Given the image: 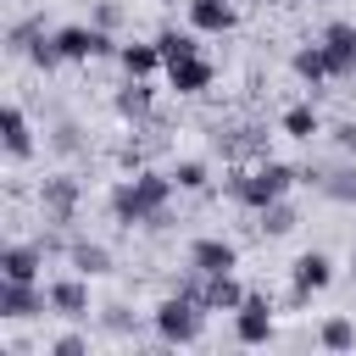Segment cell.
Wrapping results in <instances>:
<instances>
[{"mask_svg":"<svg viewBox=\"0 0 356 356\" xmlns=\"http://www.w3.org/2000/svg\"><path fill=\"white\" fill-rule=\"evenodd\" d=\"M128 323H134V317H128V312H122V306H111V312H106V328H117V334H122V328H128Z\"/></svg>","mask_w":356,"mask_h":356,"instance_id":"cell-28","label":"cell"},{"mask_svg":"<svg viewBox=\"0 0 356 356\" xmlns=\"http://www.w3.org/2000/svg\"><path fill=\"white\" fill-rule=\"evenodd\" d=\"M323 345H328V350H350V345H356V328H350L345 317H334V323H323Z\"/></svg>","mask_w":356,"mask_h":356,"instance_id":"cell-24","label":"cell"},{"mask_svg":"<svg viewBox=\"0 0 356 356\" xmlns=\"http://www.w3.org/2000/svg\"><path fill=\"white\" fill-rule=\"evenodd\" d=\"M167 83L178 95H200V89H211V61L206 56H184V61L167 67Z\"/></svg>","mask_w":356,"mask_h":356,"instance_id":"cell-8","label":"cell"},{"mask_svg":"<svg viewBox=\"0 0 356 356\" xmlns=\"http://www.w3.org/2000/svg\"><path fill=\"white\" fill-rule=\"evenodd\" d=\"M50 306H56L61 317H83V312H89V289H83V278H61V284H50Z\"/></svg>","mask_w":356,"mask_h":356,"instance_id":"cell-13","label":"cell"},{"mask_svg":"<svg viewBox=\"0 0 356 356\" xmlns=\"http://www.w3.org/2000/svg\"><path fill=\"white\" fill-rule=\"evenodd\" d=\"M156 50H161V61H167V67H172V61H184V56H200V50H195V39H189V33H178V28H161V33H156Z\"/></svg>","mask_w":356,"mask_h":356,"instance_id":"cell-18","label":"cell"},{"mask_svg":"<svg viewBox=\"0 0 356 356\" xmlns=\"http://www.w3.org/2000/svg\"><path fill=\"white\" fill-rule=\"evenodd\" d=\"M289 228H295V211H289L284 200L261 206V234H289Z\"/></svg>","mask_w":356,"mask_h":356,"instance_id":"cell-23","label":"cell"},{"mask_svg":"<svg viewBox=\"0 0 356 356\" xmlns=\"http://www.w3.org/2000/svg\"><path fill=\"white\" fill-rule=\"evenodd\" d=\"M72 267H78L83 278H95V273H106V267H111V250H106V245H83V239H78V245H72Z\"/></svg>","mask_w":356,"mask_h":356,"instance_id":"cell-20","label":"cell"},{"mask_svg":"<svg viewBox=\"0 0 356 356\" xmlns=\"http://www.w3.org/2000/svg\"><path fill=\"white\" fill-rule=\"evenodd\" d=\"M167 195H172V178L139 172V178H128V184L111 189V211H117V222H128V228H134V222H167V217H161Z\"/></svg>","mask_w":356,"mask_h":356,"instance_id":"cell-1","label":"cell"},{"mask_svg":"<svg viewBox=\"0 0 356 356\" xmlns=\"http://www.w3.org/2000/svg\"><path fill=\"white\" fill-rule=\"evenodd\" d=\"M189 267H200V273H234V245H222V239H195V245H189Z\"/></svg>","mask_w":356,"mask_h":356,"instance_id":"cell-10","label":"cell"},{"mask_svg":"<svg viewBox=\"0 0 356 356\" xmlns=\"http://www.w3.org/2000/svg\"><path fill=\"white\" fill-rule=\"evenodd\" d=\"M234 334H239V345H267L273 339V312H267L261 295H245V306L234 317Z\"/></svg>","mask_w":356,"mask_h":356,"instance_id":"cell-4","label":"cell"},{"mask_svg":"<svg viewBox=\"0 0 356 356\" xmlns=\"http://www.w3.org/2000/svg\"><path fill=\"white\" fill-rule=\"evenodd\" d=\"M306 178H312V184H323V195H328V200H345V206L356 200V172H350V167H334V172H306Z\"/></svg>","mask_w":356,"mask_h":356,"instance_id":"cell-16","label":"cell"},{"mask_svg":"<svg viewBox=\"0 0 356 356\" xmlns=\"http://www.w3.org/2000/svg\"><path fill=\"white\" fill-rule=\"evenodd\" d=\"M189 22L200 33H228L234 28V6L228 0H189Z\"/></svg>","mask_w":356,"mask_h":356,"instance_id":"cell-12","label":"cell"},{"mask_svg":"<svg viewBox=\"0 0 356 356\" xmlns=\"http://www.w3.org/2000/svg\"><path fill=\"white\" fill-rule=\"evenodd\" d=\"M323 50H328L334 78L356 72V22H328V28H323Z\"/></svg>","mask_w":356,"mask_h":356,"instance_id":"cell-5","label":"cell"},{"mask_svg":"<svg viewBox=\"0 0 356 356\" xmlns=\"http://www.w3.org/2000/svg\"><path fill=\"white\" fill-rule=\"evenodd\" d=\"M334 145H339V150H356V122H339V128H334Z\"/></svg>","mask_w":356,"mask_h":356,"instance_id":"cell-27","label":"cell"},{"mask_svg":"<svg viewBox=\"0 0 356 356\" xmlns=\"http://www.w3.org/2000/svg\"><path fill=\"white\" fill-rule=\"evenodd\" d=\"M117 111L122 117H150V83L145 78H128V89L117 95Z\"/></svg>","mask_w":356,"mask_h":356,"instance_id":"cell-19","label":"cell"},{"mask_svg":"<svg viewBox=\"0 0 356 356\" xmlns=\"http://www.w3.org/2000/svg\"><path fill=\"white\" fill-rule=\"evenodd\" d=\"M117 61H122V72H128V78H150L156 67H167L156 44H122V50H117Z\"/></svg>","mask_w":356,"mask_h":356,"instance_id":"cell-14","label":"cell"},{"mask_svg":"<svg viewBox=\"0 0 356 356\" xmlns=\"http://www.w3.org/2000/svg\"><path fill=\"white\" fill-rule=\"evenodd\" d=\"M284 134L312 139V134H317V111H312V106H289V111H284Z\"/></svg>","mask_w":356,"mask_h":356,"instance_id":"cell-22","label":"cell"},{"mask_svg":"<svg viewBox=\"0 0 356 356\" xmlns=\"http://www.w3.org/2000/svg\"><path fill=\"white\" fill-rule=\"evenodd\" d=\"M0 267H6V278H39V267H44V250L39 245H6L0 250Z\"/></svg>","mask_w":356,"mask_h":356,"instance_id":"cell-11","label":"cell"},{"mask_svg":"<svg viewBox=\"0 0 356 356\" xmlns=\"http://www.w3.org/2000/svg\"><path fill=\"white\" fill-rule=\"evenodd\" d=\"M295 72H300L306 83H323V78H334V67H328V50H323V44H306V50H295Z\"/></svg>","mask_w":356,"mask_h":356,"instance_id":"cell-17","label":"cell"},{"mask_svg":"<svg viewBox=\"0 0 356 356\" xmlns=\"http://www.w3.org/2000/svg\"><path fill=\"white\" fill-rule=\"evenodd\" d=\"M295 184V172L284 167V161H261L256 172H234L228 178V195L239 200V206H273V200H284V189Z\"/></svg>","mask_w":356,"mask_h":356,"instance_id":"cell-2","label":"cell"},{"mask_svg":"<svg viewBox=\"0 0 356 356\" xmlns=\"http://www.w3.org/2000/svg\"><path fill=\"white\" fill-rule=\"evenodd\" d=\"M117 17H122V11H117L111 0H100V11H95V28H117Z\"/></svg>","mask_w":356,"mask_h":356,"instance_id":"cell-26","label":"cell"},{"mask_svg":"<svg viewBox=\"0 0 356 356\" xmlns=\"http://www.w3.org/2000/svg\"><path fill=\"white\" fill-rule=\"evenodd\" d=\"M50 300V295H44ZM44 300H39V289L28 284V278H6L0 284V317H33V312H44Z\"/></svg>","mask_w":356,"mask_h":356,"instance_id":"cell-7","label":"cell"},{"mask_svg":"<svg viewBox=\"0 0 356 356\" xmlns=\"http://www.w3.org/2000/svg\"><path fill=\"white\" fill-rule=\"evenodd\" d=\"M172 184H178V189H206V167H200V161H178V167H172Z\"/></svg>","mask_w":356,"mask_h":356,"instance_id":"cell-25","label":"cell"},{"mask_svg":"<svg viewBox=\"0 0 356 356\" xmlns=\"http://www.w3.org/2000/svg\"><path fill=\"white\" fill-rule=\"evenodd\" d=\"M0 128H6V150H11V156H28V145H33V139H28V117H22L17 106L0 117Z\"/></svg>","mask_w":356,"mask_h":356,"instance_id":"cell-21","label":"cell"},{"mask_svg":"<svg viewBox=\"0 0 356 356\" xmlns=\"http://www.w3.org/2000/svg\"><path fill=\"white\" fill-rule=\"evenodd\" d=\"M200 306H206V312H239V306H245V289L234 284V273H206Z\"/></svg>","mask_w":356,"mask_h":356,"instance_id":"cell-9","label":"cell"},{"mask_svg":"<svg viewBox=\"0 0 356 356\" xmlns=\"http://www.w3.org/2000/svg\"><path fill=\"white\" fill-rule=\"evenodd\" d=\"M328 278H334V273H328V256H323V250H306V256L295 261V289H300V295L323 289Z\"/></svg>","mask_w":356,"mask_h":356,"instance_id":"cell-15","label":"cell"},{"mask_svg":"<svg viewBox=\"0 0 356 356\" xmlns=\"http://www.w3.org/2000/svg\"><path fill=\"white\" fill-rule=\"evenodd\" d=\"M39 206H44V217L61 228V222H72V211H78V184L72 178H44L39 184Z\"/></svg>","mask_w":356,"mask_h":356,"instance_id":"cell-6","label":"cell"},{"mask_svg":"<svg viewBox=\"0 0 356 356\" xmlns=\"http://www.w3.org/2000/svg\"><path fill=\"white\" fill-rule=\"evenodd\" d=\"M200 300H189V295H167L161 306H156V334L167 339V345H189L195 334H200Z\"/></svg>","mask_w":356,"mask_h":356,"instance_id":"cell-3","label":"cell"},{"mask_svg":"<svg viewBox=\"0 0 356 356\" xmlns=\"http://www.w3.org/2000/svg\"><path fill=\"white\" fill-rule=\"evenodd\" d=\"M56 356H83V339H72V334H67V339H56Z\"/></svg>","mask_w":356,"mask_h":356,"instance_id":"cell-29","label":"cell"},{"mask_svg":"<svg viewBox=\"0 0 356 356\" xmlns=\"http://www.w3.org/2000/svg\"><path fill=\"white\" fill-rule=\"evenodd\" d=\"M350 278H356V256H350Z\"/></svg>","mask_w":356,"mask_h":356,"instance_id":"cell-30","label":"cell"}]
</instances>
